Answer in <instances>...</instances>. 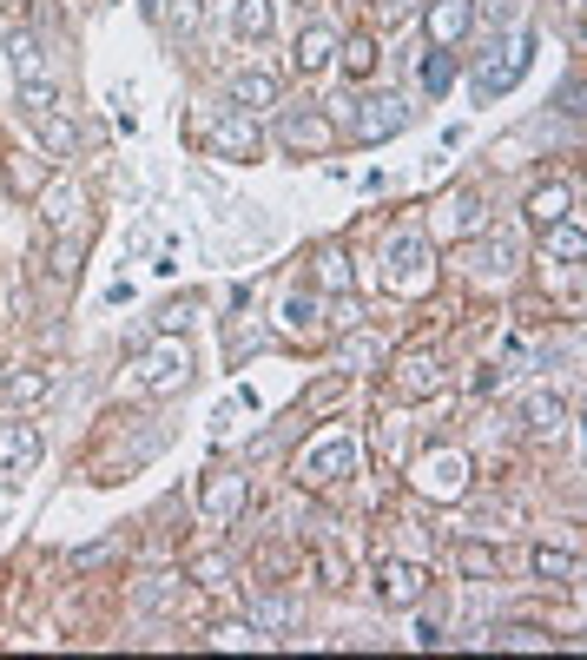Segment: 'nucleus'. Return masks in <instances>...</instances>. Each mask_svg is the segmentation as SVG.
<instances>
[{
  "label": "nucleus",
  "mask_w": 587,
  "mask_h": 660,
  "mask_svg": "<svg viewBox=\"0 0 587 660\" xmlns=\"http://www.w3.org/2000/svg\"><path fill=\"white\" fill-rule=\"evenodd\" d=\"M554 258H567V265H580V258H587V238H580V225H574V218L548 225V265H554Z\"/></svg>",
  "instance_id": "nucleus-26"
},
{
  "label": "nucleus",
  "mask_w": 587,
  "mask_h": 660,
  "mask_svg": "<svg viewBox=\"0 0 587 660\" xmlns=\"http://www.w3.org/2000/svg\"><path fill=\"white\" fill-rule=\"evenodd\" d=\"M522 66H528V40H522L509 60H488V66L475 73V100H495V93H509L515 79H522Z\"/></svg>",
  "instance_id": "nucleus-15"
},
{
  "label": "nucleus",
  "mask_w": 587,
  "mask_h": 660,
  "mask_svg": "<svg viewBox=\"0 0 587 660\" xmlns=\"http://www.w3.org/2000/svg\"><path fill=\"white\" fill-rule=\"evenodd\" d=\"M53 390H60V377H53V370H21V377L8 383V403H14V409H40Z\"/></svg>",
  "instance_id": "nucleus-19"
},
{
  "label": "nucleus",
  "mask_w": 587,
  "mask_h": 660,
  "mask_svg": "<svg viewBox=\"0 0 587 660\" xmlns=\"http://www.w3.org/2000/svg\"><path fill=\"white\" fill-rule=\"evenodd\" d=\"M403 126H409V106H403L396 93H370V100H357V113H350V139H363V145L396 139Z\"/></svg>",
  "instance_id": "nucleus-6"
},
{
  "label": "nucleus",
  "mask_w": 587,
  "mask_h": 660,
  "mask_svg": "<svg viewBox=\"0 0 587 660\" xmlns=\"http://www.w3.org/2000/svg\"><path fill=\"white\" fill-rule=\"evenodd\" d=\"M106 555H113V542H93V548H79L73 561H79V568H93V561H106Z\"/></svg>",
  "instance_id": "nucleus-39"
},
{
  "label": "nucleus",
  "mask_w": 587,
  "mask_h": 660,
  "mask_svg": "<svg viewBox=\"0 0 587 660\" xmlns=\"http://www.w3.org/2000/svg\"><path fill=\"white\" fill-rule=\"evenodd\" d=\"M528 568H535V582H548V588H554V582H574V574H580V561H574L567 548H535Z\"/></svg>",
  "instance_id": "nucleus-21"
},
{
  "label": "nucleus",
  "mask_w": 587,
  "mask_h": 660,
  "mask_svg": "<svg viewBox=\"0 0 587 660\" xmlns=\"http://www.w3.org/2000/svg\"><path fill=\"white\" fill-rule=\"evenodd\" d=\"M561 423H567V403H561L554 390H535V396L522 403V430H528V436H561Z\"/></svg>",
  "instance_id": "nucleus-13"
},
{
  "label": "nucleus",
  "mask_w": 587,
  "mask_h": 660,
  "mask_svg": "<svg viewBox=\"0 0 587 660\" xmlns=\"http://www.w3.org/2000/svg\"><path fill=\"white\" fill-rule=\"evenodd\" d=\"M567 205H574V192H567V186H541V192L528 199V225H541V231H548V225H561V218H567Z\"/></svg>",
  "instance_id": "nucleus-22"
},
{
  "label": "nucleus",
  "mask_w": 587,
  "mask_h": 660,
  "mask_svg": "<svg viewBox=\"0 0 587 660\" xmlns=\"http://www.w3.org/2000/svg\"><path fill=\"white\" fill-rule=\"evenodd\" d=\"M456 561H462L469 574H501V555H495V548H482V542H462V548H456Z\"/></svg>",
  "instance_id": "nucleus-31"
},
{
  "label": "nucleus",
  "mask_w": 587,
  "mask_h": 660,
  "mask_svg": "<svg viewBox=\"0 0 587 660\" xmlns=\"http://www.w3.org/2000/svg\"><path fill=\"white\" fill-rule=\"evenodd\" d=\"M469 27H475V0H430V40L436 47H456Z\"/></svg>",
  "instance_id": "nucleus-11"
},
{
  "label": "nucleus",
  "mask_w": 587,
  "mask_h": 660,
  "mask_svg": "<svg viewBox=\"0 0 587 660\" xmlns=\"http://www.w3.org/2000/svg\"><path fill=\"white\" fill-rule=\"evenodd\" d=\"M34 462H40V436H34L27 423H0V469L21 475V469H34Z\"/></svg>",
  "instance_id": "nucleus-14"
},
{
  "label": "nucleus",
  "mask_w": 587,
  "mask_h": 660,
  "mask_svg": "<svg viewBox=\"0 0 587 660\" xmlns=\"http://www.w3.org/2000/svg\"><path fill=\"white\" fill-rule=\"evenodd\" d=\"M139 601H145V608H173V601H179V582H173V574H152V582L139 588Z\"/></svg>",
  "instance_id": "nucleus-34"
},
{
  "label": "nucleus",
  "mask_w": 587,
  "mask_h": 660,
  "mask_svg": "<svg viewBox=\"0 0 587 660\" xmlns=\"http://www.w3.org/2000/svg\"><path fill=\"white\" fill-rule=\"evenodd\" d=\"M212 640H218V647H265L271 634H258V627H251V621H225V627H218Z\"/></svg>",
  "instance_id": "nucleus-32"
},
{
  "label": "nucleus",
  "mask_w": 587,
  "mask_h": 660,
  "mask_svg": "<svg viewBox=\"0 0 587 660\" xmlns=\"http://www.w3.org/2000/svg\"><path fill=\"white\" fill-rule=\"evenodd\" d=\"M47 271H53V278H73V271H79V244H73V238H60V244H53Z\"/></svg>",
  "instance_id": "nucleus-37"
},
{
  "label": "nucleus",
  "mask_w": 587,
  "mask_h": 660,
  "mask_svg": "<svg viewBox=\"0 0 587 660\" xmlns=\"http://www.w3.org/2000/svg\"><path fill=\"white\" fill-rule=\"evenodd\" d=\"M205 522L212 529H225V522H238V509H244V475H231V469H218L212 482H205Z\"/></svg>",
  "instance_id": "nucleus-8"
},
{
  "label": "nucleus",
  "mask_w": 587,
  "mask_h": 660,
  "mask_svg": "<svg viewBox=\"0 0 587 660\" xmlns=\"http://www.w3.org/2000/svg\"><path fill=\"white\" fill-rule=\"evenodd\" d=\"M8 186H14V192H40V186H47V165L27 158V152H14V158H8Z\"/></svg>",
  "instance_id": "nucleus-28"
},
{
  "label": "nucleus",
  "mask_w": 587,
  "mask_h": 660,
  "mask_svg": "<svg viewBox=\"0 0 587 660\" xmlns=\"http://www.w3.org/2000/svg\"><path fill=\"white\" fill-rule=\"evenodd\" d=\"M330 53H337V34H330V27H310V34L297 40V73H323Z\"/></svg>",
  "instance_id": "nucleus-24"
},
{
  "label": "nucleus",
  "mask_w": 587,
  "mask_h": 660,
  "mask_svg": "<svg viewBox=\"0 0 587 660\" xmlns=\"http://www.w3.org/2000/svg\"><path fill=\"white\" fill-rule=\"evenodd\" d=\"M330 139H337V126H330L323 113H291L284 119V145L291 152H330Z\"/></svg>",
  "instance_id": "nucleus-12"
},
{
  "label": "nucleus",
  "mask_w": 587,
  "mask_h": 660,
  "mask_svg": "<svg viewBox=\"0 0 587 660\" xmlns=\"http://www.w3.org/2000/svg\"><path fill=\"white\" fill-rule=\"evenodd\" d=\"M251 627H258V634H291L297 627V608H291V595H258V601H251Z\"/></svg>",
  "instance_id": "nucleus-18"
},
{
  "label": "nucleus",
  "mask_w": 587,
  "mask_h": 660,
  "mask_svg": "<svg viewBox=\"0 0 587 660\" xmlns=\"http://www.w3.org/2000/svg\"><path fill=\"white\" fill-rule=\"evenodd\" d=\"M430 244L416 238V231H403V238H390L383 244V284L390 291H403V297H416V291H430Z\"/></svg>",
  "instance_id": "nucleus-2"
},
{
  "label": "nucleus",
  "mask_w": 587,
  "mask_h": 660,
  "mask_svg": "<svg viewBox=\"0 0 587 660\" xmlns=\"http://www.w3.org/2000/svg\"><path fill=\"white\" fill-rule=\"evenodd\" d=\"M409 14H416V8H409V0H383V21H396V27H403Z\"/></svg>",
  "instance_id": "nucleus-41"
},
{
  "label": "nucleus",
  "mask_w": 587,
  "mask_h": 660,
  "mask_svg": "<svg viewBox=\"0 0 587 660\" xmlns=\"http://www.w3.org/2000/svg\"><path fill=\"white\" fill-rule=\"evenodd\" d=\"M344 475H357V443H350L344 430H323V436L297 456V482H304V488H330V482H344Z\"/></svg>",
  "instance_id": "nucleus-1"
},
{
  "label": "nucleus",
  "mask_w": 587,
  "mask_h": 660,
  "mask_svg": "<svg viewBox=\"0 0 587 660\" xmlns=\"http://www.w3.org/2000/svg\"><path fill=\"white\" fill-rule=\"evenodd\" d=\"M561 113H567V119H580V79H567V93H561Z\"/></svg>",
  "instance_id": "nucleus-40"
},
{
  "label": "nucleus",
  "mask_w": 587,
  "mask_h": 660,
  "mask_svg": "<svg viewBox=\"0 0 587 660\" xmlns=\"http://www.w3.org/2000/svg\"><path fill=\"white\" fill-rule=\"evenodd\" d=\"M231 106H238V113L278 106V79H271V73H238V79H231Z\"/></svg>",
  "instance_id": "nucleus-16"
},
{
  "label": "nucleus",
  "mask_w": 587,
  "mask_h": 660,
  "mask_svg": "<svg viewBox=\"0 0 587 660\" xmlns=\"http://www.w3.org/2000/svg\"><path fill=\"white\" fill-rule=\"evenodd\" d=\"M449 79H456V60H449V53H430V66H423V87H430V93H449Z\"/></svg>",
  "instance_id": "nucleus-36"
},
{
  "label": "nucleus",
  "mask_w": 587,
  "mask_h": 660,
  "mask_svg": "<svg viewBox=\"0 0 587 660\" xmlns=\"http://www.w3.org/2000/svg\"><path fill=\"white\" fill-rule=\"evenodd\" d=\"M40 218H47V231L53 238H73L79 225H87V199H79V186H40Z\"/></svg>",
  "instance_id": "nucleus-7"
},
{
  "label": "nucleus",
  "mask_w": 587,
  "mask_h": 660,
  "mask_svg": "<svg viewBox=\"0 0 587 660\" xmlns=\"http://www.w3.org/2000/svg\"><path fill=\"white\" fill-rule=\"evenodd\" d=\"M436 390H443V364H436V357H409V364H403V396H409V403H423V396H436Z\"/></svg>",
  "instance_id": "nucleus-20"
},
{
  "label": "nucleus",
  "mask_w": 587,
  "mask_h": 660,
  "mask_svg": "<svg viewBox=\"0 0 587 660\" xmlns=\"http://www.w3.org/2000/svg\"><path fill=\"white\" fill-rule=\"evenodd\" d=\"M145 357H139V383L145 390H186L192 383V351L179 344V330H165L158 344H139Z\"/></svg>",
  "instance_id": "nucleus-4"
},
{
  "label": "nucleus",
  "mask_w": 587,
  "mask_h": 660,
  "mask_svg": "<svg viewBox=\"0 0 587 660\" xmlns=\"http://www.w3.org/2000/svg\"><path fill=\"white\" fill-rule=\"evenodd\" d=\"M238 34L244 40H265L271 34V0H238Z\"/></svg>",
  "instance_id": "nucleus-29"
},
{
  "label": "nucleus",
  "mask_w": 587,
  "mask_h": 660,
  "mask_svg": "<svg viewBox=\"0 0 587 660\" xmlns=\"http://www.w3.org/2000/svg\"><path fill=\"white\" fill-rule=\"evenodd\" d=\"M423 595H430V574L416 561H383V601L390 608H416Z\"/></svg>",
  "instance_id": "nucleus-9"
},
{
  "label": "nucleus",
  "mask_w": 587,
  "mask_h": 660,
  "mask_svg": "<svg viewBox=\"0 0 587 660\" xmlns=\"http://www.w3.org/2000/svg\"><path fill=\"white\" fill-rule=\"evenodd\" d=\"M278 323L291 330V338H310V330H317V297H310V291H291V297L278 304Z\"/></svg>",
  "instance_id": "nucleus-25"
},
{
  "label": "nucleus",
  "mask_w": 587,
  "mask_h": 660,
  "mask_svg": "<svg viewBox=\"0 0 587 660\" xmlns=\"http://www.w3.org/2000/svg\"><path fill=\"white\" fill-rule=\"evenodd\" d=\"M501 647H554V640H548L541 627H528V621H522V627H501Z\"/></svg>",
  "instance_id": "nucleus-38"
},
{
  "label": "nucleus",
  "mask_w": 587,
  "mask_h": 660,
  "mask_svg": "<svg viewBox=\"0 0 587 660\" xmlns=\"http://www.w3.org/2000/svg\"><path fill=\"white\" fill-rule=\"evenodd\" d=\"M192 582H199L205 595H218V588L231 582V568H225V555H199V561H192Z\"/></svg>",
  "instance_id": "nucleus-30"
},
{
  "label": "nucleus",
  "mask_w": 587,
  "mask_h": 660,
  "mask_svg": "<svg viewBox=\"0 0 587 660\" xmlns=\"http://www.w3.org/2000/svg\"><path fill=\"white\" fill-rule=\"evenodd\" d=\"M212 152H238V158H258V126L251 119H225L212 132Z\"/></svg>",
  "instance_id": "nucleus-23"
},
{
  "label": "nucleus",
  "mask_w": 587,
  "mask_h": 660,
  "mask_svg": "<svg viewBox=\"0 0 587 660\" xmlns=\"http://www.w3.org/2000/svg\"><path fill=\"white\" fill-rule=\"evenodd\" d=\"M377 443H383V456L396 462V456L409 449V423H403V417H383V430H377Z\"/></svg>",
  "instance_id": "nucleus-35"
},
{
  "label": "nucleus",
  "mask_w": 587,
  "mask_h": 660,
  "mask_svg": "<svg viewBox=\"0 0 587 660\" xmlns=\"http://www.w3.org/2000/svg\"><path fill=\"white\" fill-rule=\"evenodd\" d=\"M317 284L323 291H350V258L337 252V244H323V252H317Z\"/></svg>",
  "instance_id": "nucleus-27"
},
{
  "label": "nucleus",
  "mask_w": 587,
  "mask_h": 660,
  "mask_svg": "<svg viewBox=\"0 0 587 660\" xmlns=\"http://www.w3.org/2000/svg\"><path fill=\"white\" fill-rule=\"evenodd\" d=\"M8 60H14V79H21V100H27L34 113L60 106V87H53V73H47V60H40V40H34V34H8Z\"/></svg>",
  "instance_id": "nucleus-3"
},
{
  "label": "nucleus",
  "mask_w": 587,
  "mask_h": 660,
  "mask_svg": "<svg viewBox=\"0 0 587 660\" xmlns=\"http://www.w3.org/2000/svg\"><path fill=\"white\" fill-rule=\"evenodd\" d=\"M482 231V192H449L436 212V238H475Z\"/></svg>",
  "instance_id": "nucleus-10"
},
{
  "label": "nucleus",
  "mask_w": 587,
  "mask_h": 660,
  "mask_svg": "<svg viewBox=\"0 0 587 660\" xmlns=\"http://www.w3.org/2000/svg\"><path fill=\"white\" fill-rule=\"evenodd\" d=\"M416 488H423L430 503H462L469 495V456L462 449H430L416 462Z\"/></svg>",
  "instance_id": "nucleus-5"
},
{
  "label": "nucleus",
  "mask_w": 587,
  "mask_h": 660,
  "mask_svg": "<svg viewBox=\"0 0 587 660\" xmlns=\"http://www.w3.org/2000/svg\"><path fill=\"white\" fill-rule=\"evenodd\" d=\"M370 66H377V40H363V34H357V40L344 47V73H350V79H363Z\"/></svg>",
  "instance_id": "nucleus-33"
},
{
  "label": "nucleus",
  "mask_w": 587,
  "mask_h": 660,
  "mask_svg": "<svg viewBox=\"0 0 587 660\" xmlns=\"http://www.w3.org/2000/svg\"><path fill=\"white\" fill-rule=\"evenodd\" d=\"M34 132H40V145H47L53 158H73V152H79V126H73V119H60V106L34 113Z\"/></svg>",
  "instance_id": "nucleus-17"
}]
</instances>
